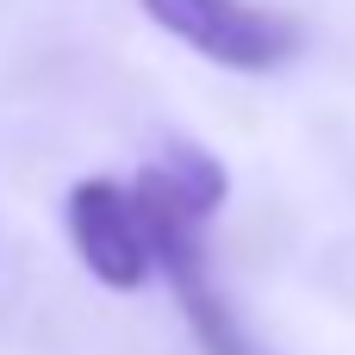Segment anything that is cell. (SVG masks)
I'll return each instance as SVG.
<instances>
[{"label":"cell","instance_id":"cell-2","mask_svg":"<svg viewBox=\"0 0 355 355\" xmlns=\"http://www.w3.org/2000/svg\"><path fill=\"white\" fill-rule=\"evenodd\" d=\"M69 243L81 256V268L112 287V293H137L150 275H156V237H150V218L137 206L131 187L94 175V181H75L69 187Z\"/></svg>","mask_w":355,"mask_h":355},{"label":"cell","instance_id":"cell-1","mask_svg":"<svg viewBox=\"0 0 355 355\" xmlns=\"http://www.w3.org/2000/svg\"><path fill=\"white\" fill-rule=\"evenodd\" d=\"M175 44L206 56L212 69L268 75L300 50V25L256 6V0H137Z\"/></svg>","mask_w":355,"mask_h":355}]
</instances>
